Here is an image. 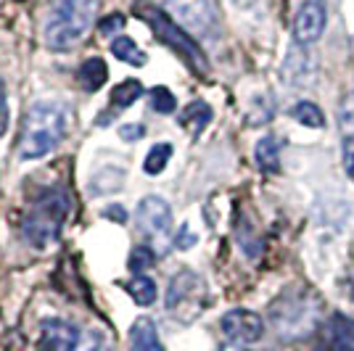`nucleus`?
Listing matches in <instances>:
<instances>
[{
  "mask_svg": "<svg viewBox=\"0 0 354 351\" xmlns=\"http://www.w3.org/2000/svg\"><path fill=\"white\" fill-rule=\"evenodd\" d=\"M104 217L109 220H117V222H124L127 220V211H124V206H109L104 211Z\"/></svg>",
  "mask_w": 354,
  "mask_h": 351,
  "instance_id": "31",
  "label": "nucleus"
},
{
  "mask_svg": "<svg viewBox=\"0 0 354 351\" xmlns=\"http://www.w3.org/2000/svg\"><path fill=\"white\" fill-rule=\"evenodd\" d=\"M312 59L310 53L304 50V45L296 43L288 53H286V61H283V77L294 85V88H304L312 77Z\"/></svg>",
  "mask_w": 354,
  "mask_h": 351,
  "instance_id": "13",
  "label": "nucleus"
},
{
  "mask_svg": "<svg viewBox=\"0 0 354 351\" xmlns=\"http://www.w3.org/2000/svg\"><path fill=\"white\" fill-rule=\"evenodd\" d=\"M341 124V151H344V167L354 175V93H349L339 108Z\"/></svg>",
  "mask_w": 354,
  "mask_h": 351,
  "instance_id": "14",
  "label": "nucleus"
},
{
  "mask_svg": "<svg viewBox=\"0 0 354 351\" xmlns=\"http://www.w3.org/2000/svg\"><path fill=\"white\" fill-rule=\"evenodd\" d=\"M270 320L283 341H296L310 336L317 328V304L312 301V296L283 293L270 307Z\"/></svg>",
  "mask_w": 354,
  "mask_h": 351,
  "instance_id": "6",
  "label": "nucleus"
},
{
  "mask_svg": "<svg viewBox=\"0 0 354 351\" xmlns=\"http://www.w3.org/2000/svg\"><path fill=\"white\" fill-rule=\"evenodd\" d=\"M122 180H124V172L122 169H114V167H104V169H98L93 180H90V193L93 196H104V193H111V191H119V185H122Z\"/></svg>",
  "mask_w": 354,
  "mask_h": 351,
  "instance_id": "19",
  "label": "nucleus"
},
{
  "mask_svg": "<svg viewBox=\"0 0 354 351\" xmlns=\"http://www.w3.org/2000/svg\"><path fill=\"white\" fill-rule=\"evenodd\" d=\"M77 79H80V85L88 93H95V90L104 88V82L109 79V69H106V64L98 56L95 59H85L80 64V69H77Z\"/></svg>",
  "mask_w": 354,
  "mask_h": 351,
  "instance_id": "16",
  "label": "nucleus"
},
{
  "mask_svg": "<svg viewBox=\"0 0 354 351\" xmlns=\"http://www.w3.org/2000/svg\"><path fill=\"white\" fill-rule=\"evenodd\" d=\"M315 351H354V317L330 314L317 330Z\"/></svg>",
  "mask_w": 354,
  "mask_h": 351,
  "instance_id": "11",
  "label": "nucleus"
},
{
  "mask_svg": "<svg viewBox=\"0 0 354 351\" xmlns=\"http://www.w3.org/2000/svg\"><path fill=\"white\" fill-rule=\"evenodd\" d=\"M167 6L183 30L201 37H214L220 32V11L214 0H167Z\"/></svg>",
  "mask_w": 354,
  "mask_h": 351,
  "instance_id": "8",
  "label": "nucleus"
},
{
  "mask_svg": "<svg viewBox=\"0 0 354 351\" xmlns=\"http://www.w3.org/2000/svg\"><path fill=\"white\" fill-rule=\"evenodd\" d=\"M254 156H257L259 169H265V172H278V169H281V146H278V137L265 135V137L257 143Z\"/></svg>",
  "mask_w": 354,
  "mask_h": 351,
  "instance_id": "18",
  "label": "nucleus"
},
{
  "mask_svg": "<svg viewBox=\"0 0 354 351\" xmlns=\"http://www.w3.org/2000/svg\"><path fill=\"white\" fill-rule=\"evenodd\" d=\"M143 135H146V127H143L140 122L122 124V127H119V137H122V140H127V143H130V140H140Z\"/></svg>",
  "mask_w": 354,
  "mask_h": 351,
  "instance_id": "28",
  "label": "nucleus"
},
{
  "mask_svg": "<svg viewBox=\"0 0 354 351\" xmlns=\"http://www.w3.org/2000/svg\"><path fill=\"white\" fill-rule=\"evenodd\" d=\"M172 159V143H156L146 153V161H143V169L146 175H162L164 167Z\"/></svg>",
  "mask_w": 354,
  "mask_h": 351,
  "instance_id": "24",
  "label": "nucleus"
},
{
  "mask_svg": "<svg viewBox=\"0 0 354 351\" xmlns=\"http://www.w3.org/2000/svg\"><path fill=\"white\" fill-rule=\"evenodd\" d=\"M127 291L133 296L135 304H140V307H148V304H153L156 301V283L148 278V275H133V280L127 283Z\"/></svg>",
  "mask_w": 354,
  "mask_h": 351,
  "instance_id": "21",
  "label": "nucleus"
},
{
  "mask_svg": "<svg viewBox=\"0 0 354 351\" xmlns=\"http://www.w3.org/2000/svg\"><path fill=\"white\" fill-rule=\"evenodd\" d=\"M130 346L133 351H162V338L151 320H138L130 328Z\"/></svg>",
  "mask_w": 354,
  "mask_h": 351,
  "instance_id": "15",
  "label": "nucleus"
},
{
  "mask_svg": "<svg viewBox=\"0 0 354 351\" xmlns=\"http://www.w3.org/2000/svg\"><path fill=\"white\" fill-rule=\"evenodd\" d=\"M111 53H114V59L124 61V64H130V66H143L146 64V53L135 45V40L130 37H114L111 40Z\"/></svg>",
  "mask_w": 354,
  "mask_h": 351,
  "instance_id": "20",
  "label": "nucleus"
},
{
  "mask_svg": "<svg viewBox=\"0 0 354 351\" xmlns=\"http://www.w3.org/2000/svg\"><path fill=\"white\" fill-rule=\"evenodd\" d=\"M8 95H6V85H3V79H0V135L6 130V124H8Z\"/></svg>",
  "mask_w": 354,
  "mask_h": 351,
  "instance_id": "29",
  "label": "nucleus"
},
{
  "mask_svg": "<svg viewBox=\"0 0 354 351\" xmlns=\"http://www.w3.org/2000/svg\"><path fill=\"white\" fill-rule=\"evenodd\" d=\"M164 304H167V312L177 322H183V325L193 322L207 307V283H204V278L193 269H180L167 285Z\"/></svg>",
  "mask_w": 354,
  "mask_h": 351,
  "instance_id": "7",
  "label": "nucleus"
},
{
  "mask_svg": "<svg viewBox=\"0 0 354 351\" xmlns=\"http://www.w3.org/2000/svg\"><path fill=\"white\" fill-rule=\"evenodd\" d=\"M101 0H59L43 27V40L50 50H69L77 45L98 14Z\"/></svg>",
  "mask_w": 354,
  "mask_h": 351,
  "instance_id": "3",
  "label": "nucleus"
},
{
  "mask_svg": "<svg viewBox=\"0 0 354 351\" xmlns=\"http://www.w3.org/2000/svg\"><path fill=\"white\" fill-rule=\"evenodd\" d=\"M198 243V235L193 233L188 225H183L180 230H177V235H175V249L177 251H188V249H193Z\"/></svg>",
  "mask_w": 354,
  "mask_h": 351,
  "instance_id": "27",
  "label": "nucleus"
},
{
  "mask_svg": "<svg viewBox=\"0 0 354 351\" xmlns=\"http://www.w3.org/2000/svg\"><path fill=\"white\" fill-rule=\"evenodd\" d=\"M140 95H143V85H140L138 79H124V82H119L117 88L111 90V106L127 108V106H133Z\"/></svg>",
  "mask_w": 354,
  "mask_h": 351,
  "instance_id": "23",
  "label": "nucleus"
},
{
  "mask_svg": "<svg viewBox=\"0 0 354 351\" xmlns=\"http://www.w3.org/2000/svg\"><path fill=\"white\" fill-rule=\"evenodd\" d=\"M209 122H212V108H209V103H204V101H193L180 111V124H183L185 130H191L193 135L204 132V127H207Z\"/></svg>",
  "mask_w": 354,
  "mask_h": 351,
  "instance_id": "17",
  "label": "nucleus"
},
{
  "mask_svg": "<svg viewBox=\"0 0 354 351\" xmlns=\"http://www.w3.org/2000/svg\"><path fill=\"white\" fill-rule=\"evenodd\" d=\"M135 225L143 238H164L172 227V209L162 196H146L135 209Z\"/></svg>",
  "mask_w": 354,
  "mask_h": 351,
  "instance_id": "10",
  "label": "nucleus"
},
{
  "mask_svg": "<svg viewBox=\"0 0 354 351\" xmlns=\"http://www.w3.org/2000/svg\"><path fill=\"white\" fill-rule=\"evenodd\" d=\"M294 119L304 127H312V130H323L325 127V114L320 111V106L312 101H299L294 106Z\"/></svg>",
  "mask_w": 354,
  "mask_h": 351,
  "instance_id": "22",
  "label": "nucleus"
},
{
  "mask_svg": "<svg viewBox=\"0 0 354 351\" xmlns=\"http://www.w3.org/2000/svg\"><path fill=\"white\" fill-rule=\"evenodd\" d=\"M135 11H138V16L146 21L151 30L156 32V37H159L164 45H169L172 50H177V53L183 56V61L191 66L193 72H198V74L207 72L204 50L198 48V43H196L191 35L177 24L175 19H169L162 8L151 6V3H138V6H135Z\"/></svg>",
  "mask_w": 354,
  "mask_h": 351,
  "instance_id": "5",
  "label": "nucleus"
},
{
  "mask_svg": "<svg viewBox=\"0 0 354 351\" xmlns=\"http://www.w3.org/2000/svg\"><path fill=\"white\" fill-rule=\"evenodd\" d=\"M153 254H151V249H146V246H138V249H133V254H130V269H133L135 275H143V269L146 267H151L153 264Z\"/></svg>",
  "mask_w": 354,
  "mask_h": 351,
  "instance_id": "26",
  "label": "nucleus"
},
{
  "mask_svg": "<svg viewBox=\"0 0 354 351\" xmlns=\"http://www.w3.org/2000/svg\"><path fill=\"white\" fill-rule=\"evenodd\" d=\"M69 196L64 191H45L30 204L24 220H21V235L32 249L43 251L61 238V230L69 220Z\"/></svg>",
  "mask_w": 354,
  "mask_h": 351,
  "instance_id": "2",
  "label": "nucleus"
},
{
  "mask_svg": "<svg viewBox=\"0 0 354 351\" xmlns=\"http://www.w3.org/2000/svg\"><path fill=\"white\" fill-rule=\"evenodd\" d=\"M220 328L233 346H251L265 336V320L251 309H230L220 320Z\"/></svg>",
  "mask_w": 354,
  "mask_h": 351,
  "instance_id": "9",
  "label": "nucleus"
},
{
  "mask_svg": "<svg viewBox=\"0 0 354 351\" xmlns=\"http://www.w3.org/2000/svg\"><path fill=\"white\" fill-rule=\"evenodd\" d=\"M72 117L74 114L66 101L45 98V101L32 103V108L24 117V124H21L19 156L24 161H35L48 156L69 135Z\"/></svg>",
  "mask_w": 354,
  "mask_h": 351,
  "instance_id": "1",
  "label": "nucleus"
},
{
  "mask_svg": "<svg viewBox=\"0 0 354 351\" xmlns=\"http://www.w3.org/2000/svg\"><path fill=\"white\" fill-rule=\"evenodd\" d=\"M37 351H111V341L98 328H82L53 317L40 325Z\"/></svg>",
  "mask_w": 354,
  "mask_h": 351,
  "instance_id": "4",
  "label": "nucleus"
},
{
  "mask_svg": "<svg viewBox=\"0 0 354 351\" xmlns=\"http://www.w3.org/2000/svg\"><path fill=\"white\" fill-rule=\"evenodd\" d=\"M328 11L323 0H304L294 16V37L299 45H312L323 37Z\"/></svg>",
  "mask_w": 354,
  "mask_h": 351,
  "instance_id": "12",
  "label": "nucleus"
},
{
  "mask_svg": "<svg viewBox=\"0 0 354 351\" xmlns=\"http://www.w3.org/2000/svg\"><path fill=\"white\" fill-rule=\"evenodd\" d=\"M233 3H238V6H254L257 0H233Z\"/></svg>",
  "mask_w": 354,
  "mask_h": 351,
  "instance_id": "32",
  "label": "nucleus"
},
{
  "mask_svg": "<svg viewBox=\"0 0 354 351\" xmlns=\"http://www.w3.org/2000/svg\"><path fill=\"white\" fill-rule=\"evenodd\" d=\"M122 27H124V19H122V14H114V16H109L106 21H101V32H104V35L119 32Z\"/></svg>",
  "mask_w": 354,
  "mask_h": 351,
  "instance_id": "30",
  "label": "nucleus"
},
{
  "mask_svg": "<svg viewBox=\"0 0 354 351\" xmlns=\"http://www.w3.org/2000/svg\"><path fill=\"white\" fill-rule=\"evenodd\" d=\"M352 301H354V288H352Z\"/></svg>",
  "mask_w": 354,
  "mask_h": 351,
  "instance_id": "33",
  "label": "nucleus"
},
{
  "mask_svg": "<svg viewBox=\"0 0 354 351\" xmlns=\"http://www.w3.org/2000/svg\"><path fill=\"white\" fill-rule=\"evenodd\" d=\"M151 108L159 114H172L177 108V98L167 88H153L151 90Z\"/></svg>",
  "mask_w": 354,
  "mask_h": 351,
  "instance_id": "25",
  "label": "nucleus"
}]
</instances>
